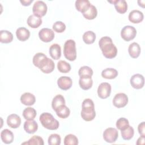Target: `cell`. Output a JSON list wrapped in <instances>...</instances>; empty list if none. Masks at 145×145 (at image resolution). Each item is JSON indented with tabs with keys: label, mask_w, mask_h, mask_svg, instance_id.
I'll list each match as a JSON object with an SVG mask.
<instances>
[{
	"label": "cell",
	"mask_w": 145,
	"mask_h": 145,
	"mask_svg": "<svg viewBox=\"0 0 145 145\" xmlns=\"http://www.w3.org/2000/svg\"><path fill=\"white\" fill-rule=\"evenodd\" d=\"M99 45L105 58L112 59L117 56V49L110 37L108 36L101 37L99 41Z\"/></svg>",
	"instance_id": "obj_1"
},
{
	"label": "cell",
	"mask_w": 145,
	"mask_h": 145,
	"mask_svg": "<svg viewBox=\"0 0 145 145\" xmlns=\"http://www.w3.org/2000/svg\"><path fill=\"white\" fill-rule=\"evenodd\" d=\"M82 118L86 121L93 120L96 116L93 101L90 99H86L82 103Z\"/></svg>",
	"instance_id": "obj_2"
},
{
	"label": "cell",
	"mask_w": 145,
	"mask_h": 145,
	"mask_svg": "<svg viewBox=\"0 0 145 145\" xmlns=\"http://www.w3.org/2000/svg\"><path fill=\"white\" fill-rule=\"evenodd\" d=\"M39 120L42 125L48 130H54L59 127V122L49 113H42L40 116Z\"/></svg>",
	"instance_id": "obj_3"
},
{
	"label": "cell",
	"mask_w": 145,
	"mask_h": 145,
	"mask_svg": "<svg viewBox=\"0 0 145 145\" xmlns=\"http://www.w3.org/2000/svg\"><path fill=\"white\" fill-rule=\"evenodd\" d=\"M63 54L65 57L70 61L75 60L76 58V44L74 40L70 39L65 42Z\"/></svg>",
	"instance_id": "obj_4"
},
{
	"label": "cell",
	"mask_w": 145,
	"mask_h": 145,
	"mask_svg": "<svg viewBox=\"0 0 145 145\" xmlns=\"http://www.w3.org/2000/svg\"><path fill=\"white\" fill-rule=\"evenodd\" d=\"M54 67L55 65L53 61L45 57L40 62L37 67L44 73L49 74L54 70Z\"/></svg>",
	"instance_id": "obj_5"
},
{
	"label": "cell",
	"mask_w": 145,
	"mask_h": 145,
	"mask_svg": "<svg viewBox=\"0 0 145 145\" xmlns=\"http://www.w3.org/2000/svg\"><path fill=\"white\" fill-rule=\"evenodd\" d=\"M32 12L33 15L41 18L44 16L47 12V6L46 3L42 1H37L35 2L33 7Z\"/></svg>",
	"instance_id": "obj_6"
},
{
	"label": "cell",
	"mask_w": 145,
	"mask_h": 145,
	"mask_svg": "<svg viewBox=\"0 0 145 145\" xmlns=\"http://www.w3.org/2000/svg\"><path fill=\"white\" fill-rule=\"evenodd\" d=\"M137 35V30L131 25H126L121 30V36L126 41H130L134 39Z\"/></svg>",
	"instance_id": "obj_7"
},
{
	"label": "cell",
	"mask_w": 145,
	"mask_h": 145,
	"mask_svg": "<svg viewBox=\"0 0 145 145\" xmlns=\"http://www.w3.org/2000/svg\"><path fill=\"white\" fill-rule=\"evenodd\" d=\"M118 137V133L116 129L109 127L105 130L103 133V138L108 143H114Z\"/></svg>",
	"instance_id": "obj_8"
},
{
	"label": "cell",
	"mask_w": 145,
	"mask_h": 145,
	"mask_svg": "<svg viewBox=\"0 0 145 145\" xmlns=\"http://www.w3.org/2000/svg\"><path fill=\"white\" fill-rule=\"evenodd\" d=\"M128 103V97L124 93H117L113 99V104L114 106L121 108L125 106Z\"/></svg>",
	"instance_id": "obj_9"
},
{
	"label": "cell",
	"mask_w": 145,
	"mask_h": 145,
	"mask_svg": "<svg viewBox=\"0 0 145 145\" xmlns=\"http://www.w3.org/2000/svg\"><path fill=\"white\" fill-rule=\"evenodd\" d=\"M111 92V85L107 82L100 84L97 88V94L100 98L105 99L108 98Z\"/></svg>",
	"instance_id": "obj_10"
},
{
	"label": "cell",
	"mask_w": 145,
	"mask_h": 145,
	"mask_svg": "<svg viewBox=\"0 0 145 145\" xmlns=\"http://www.w3.org/2000/svg\"><path fill=\"white\" fill-rule=\"evenodd\" d=\"M39 36L42 41L44 42H49L52 41L54 38V33L52 29L44 28L39 31Z\"/></svg>",
	"instance_id": "obj_11"
},
{
	"label": "cell",
	"mask_w": 145,
	"mask_h": 145,
	"mask_svg": "<svg viewBox=\"0 0 145 145\" xmlns=\"http://www.w3.org/2000/svg\"><path fill=\"white\" fill-rule=\"evenodd\" d=\"M130 82L131 86L134 88L140 89L144 86V79L142 75L136 74L131 77Z\"/></svg>",
	"instance_id": "obj_12"
},
{
	"label": "cell",
	"mask_w": 145,
	"mask_h": 145,
	"mask_svg": "<svg viewBox=\"0 0 145 145\" xmlns=\"http://www.w3.org/2000/svg\"><path fill=\"white\" fill-rule=\"evenodd\" d=\"M57 84L59 88L62 90H67L70 89L72 84V79L66 76H62L57 80Z\"/></svg>",
	"instance_id": "obj_13"
},
{
	"label": "cell",
	"mask_w": 145,
	"mask_h": 145,
	"mask_svg": "<svg viewBox=\"0 0 145 145\" xmlns=\"http://www.w3.org/2000/svg\"><path fill=\"white\" fill-rule=\"evenodd\" d=\"M7 123L11 128L16 129L21 124V118L16 114H11L7 117Z\"/></svg>",
	"instance_id": "obj_14"
},
{
	"label": "cell",
	"mask_w": 145,
	"mask_h": 145,
	"mask_svg": "<svg viewBox=\"0 0 145 145\" xmlns=\"http://www.w3.org/2000/svg\"><path fill=\"white\" fill-rule=\"evenodd\" d=\"M143 14L138 10H134L129 14V20L133 23H140L143 20Z\"/></svg>",
	"instance_id": "obj_15"
},
{
	"label": "cell",
	"mask_w": 145,
	"mask_h": 145,
	"mask_svg": "<svg viewBox=\"0 0 145 145\" xmlns=\"http://www.w3.org/2000/svg\"><path fill=\"white\" fill-rule=\"evenodd\" d=\"M112 3L114 5L116 11L120 14H124L127 11V4L125 0H115L113 1H108Z\"/></svg>",
	"instance_id": "obj_16"
},
{
	"label": "cell",
	"mask_w": 145,
	"mask_h": 145,
	"mask_svg": "<svg viewBox=\"0 0 145 145\" xmlns=\"http://www.w3.org/2000/svg\"><path fill=\"white\" fill-rule=\"evenodd\" d=\"M24 130L29 134L35 133L38 129V124L33 120H27L24 123Z\"/></svg>",
	"instance_id": "obj_17"
},
{
	"label": "cell",
	"mask_w": 145,
	"mask_h": 145,
	"mask_svg": "<svg viewBox=\"0 0 145 145\" xmlns=\"http://www.w3.org/2000/svg\"><path fill=\"white\" fill-rule=\"evenodd\" d=\"M20 101L24 105L31 106L35 104L36 98L33 94L29 92H25L21 96Z\"/></svg>",
	"instance_id": "obj_18"
},
{
	"label": "cell",
	"mask_w": 145,
	"mask_h": 145,
	"mask_svg": "<svg viewBox=\"0 0 145 145\" xmlns=\"http://www.w3.org/2000/svg\"><path fill=\"white\" fill-rule=\"evenodd\" d=\"M16 35L19 40L25 41L29 39L30 36V32L28 29L24 27H20L16 29Z\"/></svg>",
	"instance_id": "obj_19"
},
{
	"label": "cell",
	"mask_w": 145,
	"mask_h": 145,
	"mask_svg": "<svg viewBox=\"0 0 145 145\" xmlns=\"http://www.w3.org/2000/svg\"><path fill=\"white\" fill-rule=\"evenodd\" d=\"M128 52L131 58H137L140 54V47L138 43L135 42H133L129 45Z\"/></svg>",
	"instance_id": "obj_20"
},
{
	"label": "cell",
	"mask_w": 145,
	"mask_h": 145,
	"mask_svg": "<svg viewBox=\"0 0 145 145\" xmlns=\"http://www.w3.org/2000/svg\"><path fill=\"white\" fill-rule=\"evenodd\" d=\"M1 138L3 143L10 144L14 140V134L11 130L6 129L1 131Z\"/></svg>",
	"instance_id": "obj_21"
},
{
	"label": "cell",
	"mask_w": 145,
	"mask_h": 145,
	"mask_svg": "<svg viewBox=\"0 0 145 145\" xmlns=\"http://www.w3.org/2000/svg\"><path fill=\"white\" fill-rule=\"evenodd\" d=\"M91 5V3L88 0H77L75 3L76 10L82 14L89 8Z\"/></svg>",
	"instance_id": "obj_22"
},
{
	"label": "cell",
	"mask_w": 145,
	"mask_h": 145,
	"mask_svg": "<svg viewBox=\"0 0 145 145\" xmlns=\"http://www.w3.org/2000/svg\"><path fill=\"white\" fill-rule=\"evenodd\" d=\"M27 23L28 25L32 28H37L42 24L41 18L38 17L35 15H31L27 19Z\"/></svg>",
	"instance_id": "obj_23"
},
{
	"label": "cell",
	"mask_w": 145,
	"mask_h": 145,
	"mask_svg": "<svg viewBox=\"0 0 145 145\" xmlns=\"http://www.w3.org/2000/svg\"><path fill=\"white\" fill-rule=\"evenodd\" d=\"M49 54L53 59H58L61 56V46L58 44H52L49 48Z\"/></svg>",
	"instance_id": "obj_24"
},
{
	"label": "cell",
	"mask_w": 145,
	"mask_h": 145,
	"mask_svg": "<svg viewBox=\"0 0 145 145\" xmlns=\"http://www.w3.org/2000/svg\"><path fill=\"white\" fill-rule=\"evenodd\" d=\"M79 84L82 89L88 90L92 87L93 81L91 77H80Z\"/></svg>",
	"instance_id": "obj_25"
},
{
	"label": "cell",
	"mask_w": 145,
	"mask_h": 145,
	"mask_svg": "<svg viewBox=\"0 0 145 145\" xmlns=\"http://www.w3.org/2000/svg\"><path fill=\"white\" fill-rule=\"evenodd\" d=\"M118 75V71L113 68H106L101 72L103 78L107 79H114Z\"/></svg>",
	"instance_id": "obj_26"
},
{
	"label": "cell",
	"mask_w": 145,
	"mask_h": 145,
	"mask_svg": "<svg viewBox=\"0 0 145 145\" xmlns=\"http://www.w3.org/2000/svg\"><path fill=\"white\" fill-rule=\"evenodd\" d=\"M55 112H56L57 116L61 118H66L70 114V109L65 105V104L59 106Z\"/></svg>",
	"instance_id": "obj_27"
},
{
	"label": "cell",
	"mask_w": 145,
	"mask_h": 145,
	"mask_svg": "<svg viewBox=\"0 0 145 145\" xmlns=\"http://www.w3.org/2000/svg\"><path fill=\"white\" fill-rule=\"evenodd\" d=\"M13 40L12 33L7 30H1L0 31V41L2 43H10Z\"/></svg>",
	"instance_id": "obj_28"
},
{
	"label": "cell",
	"mask_w": 145,
	"mask_h": 145,
	"mask_svg": "<svg viewBox=\"0 0 145 145\" xmlns=\"http://www.w3.org/2000/svg\"><path fill=\"white\" fill-rule=\"evenodd\" d=\"M82 14L86 19L88 20H92L97 16V11L95 6H94L92 5H91L89 8Z\"/></svg>",
	"instance_id": "obj_29"
},
{
	"label": "cell",
	"mask_w": 145,
	"mask_h": 145,
	"mask_svg": "<svg viewBox=\"0 0 145 145\" xmlns=\"http://www.w3.org/2000/svg\"><path fill=\"white\" fill-rule=\"evenodd\" d=\"M65 100L63 96L61 95H56L52 100V106L54 110H56L59 106L65 105Z\"/></svg>",
	"instance_id": "obj_30"
},
{
	"label": "cell",
	"mask_w": 145,
	"mask_h": 145,
	"mask_svg": "<svg viewBox=\"0 0 145 145\" xmlns=\"http://www.w3.org/2000/svg\"><path fill=\"white\" fill-rule=\"evenodd\" d=\"M37 114L36 110L32 107H28L24 109L23 116L27 120H34Z\"/></svg>",
	"instance_id": "obj_31"
},
{
	"label": "cell",
	"mask_w": 145,
	"mask_h": 145,
	"mask_svg": "<svg viewBox=\"0 0 145 145\" xmlns=\"http://www.w3.org/2000/svg\"><path fill=\"white\" fill-rule=\"evenodd\" d=\"M134 130L133 127L129 125L126 128L121 130V136L124 140H130L134 136Z\"/></svg>",
	"instance_id": "obj_32"
},
{
	"label": "cell",
	"mask_w": 145,
	"mask_h": 145,
	"mask_svg": "<svg viewBox=\"0 0 145 145\" xmlns=\"http://www.w3.org/2000/svg\"><path fill=\"white\" fill-rule=\"evenodd\" d=\"M96 39L95 33L91 31L86 32L83 35V40L86 44H93Z\"/></svg>",
	"instance_id": "obj_33"
},
{
	"label": "cell",
	"mask_w": 145,
	"mask_h": 145,
	"mask_svg": "<svg viewBox=\"0 0 145 145\" xmlns=\"http://www.w3.org/2000/svg\"><path fill=\"white\" fill-rule=\"evenodd\" d=\"M93 73L92 69L87 66L81 67L78 71V74L80 77H91Z\"/></svg>",
	"instance_id": "obj_34"
},
{
	"label": "cell",
	"mask_w": 145,
	"mask_h": 145,
	"mask_svg": "<svg viewBox=\"0 0 145 145\" xmlns=\"http://www.w3.org/2000/svg\"><path fill=\"white\" fill-rule=\"evenodd\" d=\"M57 68L59 71L62 73L69 72L71 70L70 65L65 61L61 60L57 63Z\"/></svg>",
	"instance_id": "obj_35"
},
{
	"label": "cell",
	"mask_w": 145,
	"mask_h": 145,
	"mask_svg": "<svg viewBox=\"0 0 145 145\" xmlns=\"http://www.w3.org/2000/svg\"><path fill=\"white\" fill-rule=\"evenodd\" d=\"M78 144V139L77 137L73 134H70L67 135L64 139L65 145H77Z\"/></svg>",
	"instance_id": "obj_36"
},
{
	"label": "cell",
	"mask_w": 145,
	"mask_h": 145,
	"mask_svg": "<svg viewBox=\"0 0 145 145\" xmlns=\"http://www.w3.org/2000/svg\"><path fill=\"white\" fill-rule=\"evenodd\" d=\"M27 144L29 145H43L44 144L43 139L37 135H34L32 137H31L27 142L23 143V144Z\"/></svg>",
	"instance_id": "obj_37"
},
{
	"label": "cell",
	"mask_w": 145,
	"mask_h": 145,
	"mask_svg": "<svg viewBox=\"0 0 145 145\" xmlns=\"http://www.w3.org/2000/svg\"><path fill=\"white\" fill-rule=\"evenodd\" d=\"M61 138L57 134H52L48 138V144L49 145H59Z\"/></svg>",
	"instance_id": "obj_38"
},
{
	"label": "cell",
	"mask_w": 145,
	"mask_h": 145,
	"mask_svg": "<svg viewBox=\"0 0 145 145\" xmlns=\"http://www.w3.org/2000/svg\"><path fill=\"white\" fill-rule=\"evenodd\" d=\"M129 125V122L128 120L125 118L122 117L119 118L116 122V127L118 129L121 131L126 128Z\"/></svg>",
	"instance_id": "obj_39"
},
{
	"label": "cell",
	"mask_w": 145,
	"mask_h": 145,
	"mask_svg": "<svg viewBox=\"0 0 145 145\" xmlns=\"http://www.w3.org/2000/svg\"><path fill=\"white\" fill-rule=\"evenodd\" d=\"M53 29L57 33H62L66 29V25L61 21H57L53 24Z\"/></svg>",
	"instance_id": "obj_40"
},
{
	"label": "cell",
	"mask_w": 145,
	"mask_h": 145,
	"mask_svg": "<svg viewBox=\"0 0 145 145\" xmlns=\"http://www.w3.org/2000/svg\"><path fill=\"white\" fill-rule=\"evenodd\" d=\"M45 57H46V56L45 54H44V53H36L33 57L32 62H33V65L36 67H37L40 62Z\"/></svg>",
	"instance_id": "obj_41"
},
{
	"label": "cell",
	"mask_w": 145,
	"mask_h": 145,
	"mask_svg": "<svg viewBox=\"0 0 145 145\" xmlns=\"http://www.w3.org/2000/svg\"><path fill=\"white\" fill-rule=\"evenodd\" d=\"M145 123L144 122H142L139 124L138 126V130L139 134L140 135L145 136Z\"/></svg>",
	"instance_id": "obj_42"
},
{
	"label": "cell",
	"mask_w": 145,
	"mask_h": 145,
	"mask_svg": "<svg viewBox=\"0 0 145 145\" xmlns=\"http://www.w3.org/2000/svg\"><path fill=\"white\" fill-rule=\"evenodd\" d=\"M144 140H145V136L141 135L137 140V142L136 144L137 145H141L144 144Z\"/></svg>",
	"instance_id": "obj_43"
},
{
	"label": "cell",
	"mask_w": 145,
	"mask_h": 145,
	"mask_svg": "<svg viewBox=\"0 0 145 145\" xmlns=\"http://www.w3.org/2000/svg\"><path fill=\"white\" fill-rule=\"evenodd\" d=\"M20 2L22 4V5L24 6H27L30 5V4L33 2V0H21L20 1Z\"/></svg>",
	"instance_id": "obj_44"
},
{
	"label": "cell",
	"mask_w": 145,
	"mask_h": 145,
	"mask_svg": "<svg viewBox=\"0 0 145 145\" xmlns=\"http://www.w3.org/2000/svg\"><path fill=\"white\" fill-rule=\"evenodd\" d=\"M138 3L139 5L142 7H144V1H138Z\"/></svg>",
	"instance_id": "obj_45"
}]
</instances>
